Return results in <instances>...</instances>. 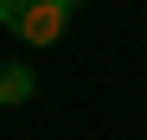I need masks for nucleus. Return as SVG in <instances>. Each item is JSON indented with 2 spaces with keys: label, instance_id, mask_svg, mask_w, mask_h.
Instances as JSON below:
<instances>
[{
  "label": "nucleus",
  "instance_id": "obj_2",
  "mask_svg": "<svg viewBox=\"0 0 147 140\" xmlns=\"http://www.w3.org/2000/svg\"><path fill=\"white\" fill-rule=\"evenodd\" d=\"M32 89H38L32 64H7V70H0V108H26V102H32Z\"/></svg>",
  "mask_w": 147,
  "mask_h": 140
},
{
  "label": "nucleus",
  "instance_id": "obj_3",
  "mask_svg": "<svg viewBox=\"0 0 147 140\" xmlns=\"http://www.w3.org/2000/svg\"><path fill=\"white\" fill-rule=\"evenodd\" d=\"M19 19H26V0H0V26L19 32Z\"/></svg>",
  "mask_w": 147,
  "mask_h": 140
},
{
  "label": "nucleus",
  "instance_id": "obj_1",
  "mask_svg": "<svg viewBox=\"0 0 147 140\" xmlns=\"http://www.w3.org/2000/svg\"><path fill=\"white\" fill-rule=\"evenodd\" d=\"M77 19V0H26V19H19V38L26 45H58Z\"/></svg>",
  "mask_w": 147,
  "mask_h": 140
}]
</instances>
